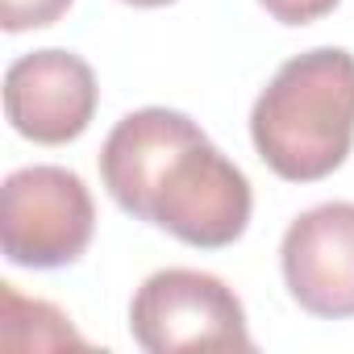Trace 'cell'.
Instances as JSON below:
<instances>
[{
    "label": "cell",
    "instance_id": "5b68a950",
    "mask_svg": "<svg viewBox=\"0 0 354 354\" xmlns=\"http://www.w3.org/2000/svg\"><path fill=\"white\" fill-rule=\"evenodd\" d=\"M100 104L96 71L71 50H34L9 63L5 71V117L9 125L38 146L75 142Z\"/></svg>",
    "mask_w": 354,
    "mask_h": 354
},
{
    "label": "cell",
    "instance_id": "9c48e42d",
    "mask_svg": "<svg viewBox=\"0 0 354 354\" xmlns=\"http://www.w3.org/2000/svg\"><path fill=\"white\" fill-rule=\"evenodd\" d=\"M267 9V17H275L279 26H313L321 17H329L342 0H259Z\"/></svg>",
    "mask_w": 354,
    "mask_h": 354
},
{
    "label": "cell",
    "instance_id": "277c9868",
    "mask_svg": "<svg viewBox=\"0 0 354 354\" xmlns=\"http://www.w3.org/2000/svg\"><path fill=\"white\" fill-rule=\"evenodd\" d=\"M129 333L146 354L254 350L238 292L192 267H167L142 279L129 300Z\"/></svg>",
    "mask_w": 354,
    "mask_h": 354
},
{
    "label": "cell",
    "instance_id": "52a82bcc",
    "mask_svg": "<svg viewBox=\"0 0 354 354\" xmlns=\"http://www.w3.org/2000/svg\"><path fill=\"white\" fill-rule=\"evenodd\" d=\"M0 321H5V333L30 325V333L17 342V350H59V346H88L75 329L71 317L59 313L46 300H30L21 296L13 283H0Z\"/></svg>",
    "mask_w": 354,
    "mask_h": 354
},
{
    "label": "cell",
    "instance_id": "7a4b0ae2",
    "mask_svg": "<svg viewBox=\"0 0 354 354\" xmlns=\"http://www.w3.org/2000/svg\"><path fill=\"white\" fill-rule=\"evenodd\" d=\"M250 142L288 184L333 175L354 146V55L313 46L288 59L250 109Z\"/></svg>",
    "mask_w": 354,
    "mask_h": 354
},
{
    "label": "cell",
    "instance_id": "3957f363",
    "mask_svg": "<svg viewBox=\"0 0 354 354\" xmlns=\"http://www.w3.org/2000/svg\"><path fill=\"white\" fill-rule=\"evenodd\" d=\"M96 234V205L75 171L34 162L0 188V246L30 271H55L84 259Z\"/></svg>",
    "mask_w": 354,
    "mask_h": 354
},
{
    "label": "cell",
    "instance_id": "8992f818",
    "mask_svg": "<svg viewBox=\"0 0 354 354\" xmlns=\"http://www.w3.org/2000/svg\"><path fill=\"white\" fill-rule=\"evenodd\" d=\"M279 267L288 296L325 321L354 317V205L329 201L300 213L283 242Z\"/></svg>",
    "mask_w": 354,
    "mask_h": 354
},
{
    "label": "cell",
    "instance_id": "ba28073f",
    "mask_svg": "<svg viewBox=\"0 0 354 354\" xmlns=\"http://www.w3.org/2000/svg\"><path fill=\"white\" fill-rule=\"evenodd\" d=\"M75 0H0V26L9 34H26V30H46L59 17H67V9Z\"/></svg>",
    "mask_w": 354,
    "mask_h": 354
},
{
    "label": "cell",
    "instance_id": "6da1fadb",
    "mask_svg": "<svg viewBox=\"0 0 354 354\" xmlns=\"http://www.w3.org/2000/svg\"><path fill=\"white\" fill-rule=\"evenodd\" d=\"M100 184L113 205L184 246H234L254 209L246 171L225 158L209 133L180 109L125 113L100 146Z\"/></svg>",
    "mask_w": 354,
    "mask_h": 354
},
{
    "label": "cell",
    "instance_id": "30bf717a",
    "mask_svg": "<svg viewBox=\"0 0 354 354\" xmlns=\"http://www.w3.org/2000/svg\"><path fill=\"white\" fill-rule=\"evenodd\" d=\"M133 9H162V5H175V0H125Z\"/></svg>",
    "mask_w": 354,
    "mask_h": 354
}]
</instances>
